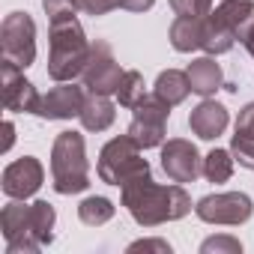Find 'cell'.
Segmentation results:
<instances>
[{
  "label": "cell",
  "mask_w": 254,
  "mask_h": 254,
  "mask_svg": "<svg viewBox=\"0 0 254 254\" xmlns=\"http://www.w3.org/2000/svg\"><path fill=\"white\" fill-rule=\"evenodd\" d=\"M123 206L141 227H159L165 221H177L191 212V197L183 189V183L174 186H159L153 177H138L126 183L123 189Z\"/></svg>",
  "instance_id": "1"
},
{
  "label": "cell",
  "mask_w": 254,
  "mask_h": 254,
  "mask_svg": "<svg viewBox=\"0 0 254 254\" xmlns=\"http://www.w3.org/2000/svg\"><path fill=\"white\" fill-rule=\"evenodd\" d=\"M48 39H51V48H48V78H54L57 84L60 81H75L87 60H90V39L84 36L81 24L75 15H66V18H54L48 21Z\"/></svg>",
  "instance_id": "2"
},
{
  "label": "cell",
  "mask_w": 254,
  "mask_h": 254,
  "mask_svg": "<svg viewBox=\"0 0 254 254\" xmlns=\"http://www.w3.org/2000/svg\"><path fill=\"white\" fill-rule=\"evenodd\" d=\"M51 186L57 194H78L90 189V162L84 135L60 132L51 147Z\"/></svg>",
  "instance_id": "3"
},
{
  "label": "cell",
  "mask_w": 254,
  "mask_h": 254,
  "mask_svg": "<svg viewBox=\"0 0 254 254\" xmlns=\"http://www.w3.org/2000/svg\"><path fill=\"white\" fill-rule=\"evenodd\" d=\"M141 150H144V147H141L129 132L120 135V138H114V141H108V144L102 147L99 165H96L99 180L108 183V186L123 189L126 183H132V180H138V177H147V174H150V162L141 156Z\"/></svg>",
  "instance_id": "4"
},
{
  "label": "cell",
  "mask_w": 254,
  "mask_h": 254,
  "mask_svg": "<svg viewBox=\"0 0 254 254\" xmlns=\"http://www.w3.org/2000/svg\"><path fill=\"white\" fill-rule=\"evenodd\" d=\"M254 15V3L251 0H224V3L209 12L203 18V42L200 48L212 57L227 54L233 48V42L239 39L242 24Z\"/></svg>",
  "instance_id": "5"
},
{
  "label": "cell",
  "mask_w": 254,
  "mask_h": 254,
  "mask_svg": "<svg viewBox=\"0 0 254 254\" xmlns=\"http://www.w3.org/2000/svg\"><path fill=\"white\" fill-rule=\"evenodd\" d=\"M171 108H174V105H168L159 93H147V96L132 108L135 117H132V123H129V135H132L144 150L165 144V126H168Z\"/></svg>",
  "instance_id": "6"
},
{
  "label": "cell",
  "mask_w": 254,
  "mask_h": 254,
  "mask_svg": "<svg viewBox=\"0 0 254 254\" xmlns=\"http://www.w3.org/2000/svg\"><path fill=\"white\" fill-rule=\"evenodd\" d=\"M0 54L3 60L27 69L36 60V24L27 12H9L0 24Z\"/></svg>",
  "instance_id": "7"
},
{
  "label": "cell",
  "mask_w": 254,
  "mask_h": 254,
  "mask_svg": "<svg viewBox=\"0 0 254 254\" xmlns=\"http://www.w3.org/2000/svg\"><path fill=\"white\" fill-rule=\"evenodd\" d=\"M123 75H126V69H120V63H117L111 45H108L105 39H96V42L90 45V60H87V66H84V72H81L84 87H87L90 93L111 96V93H117Z\"/></svg>",
  "instance_id": "8"
},
{
  "label": "cell",
  "mask_w": 254,
  "mask_h": 254,
  "mask_svg": "<svg viewBox=\"0 0 254 254\" xmlns=\"http://www.w3.org/2000/svg\"><path fill=\"white\" fill-rule=\"evenodd\" d=\"M254 212V203L245 191H218L194 203V215L206 224H242Z\"/></svg>",
  "instance_id": "9"
},
{
  "label": "cell",
  "mask_w": 254,
  "mask_h": 254,
  "mask_svg": "<svg viewBox=\"0 0 254 254\" xmlns=\"http://www.w3.org/2000/svg\"><path fill=\"white\" fill-rule=\"evenodd\" d=\"M0 96L3 108L12 114H36L42 102L36 87L24 78V69L12 60H0Z\"/></svg>",
  "instance_id": "10"
},
{
  "label": "cell",
  "mask_w": 254,
  "mask_h": 254,
  "mask_svg": "<svg viewBox=\"0 0 254 254\" xmlns=\"http://www.w3.org/2000/svg\"><path fill=\"white\" fill-rule=\"evenodd\" d=\"M0 230L6 239V254H36L42 248V242L30 233V203L12 197V203L0 212Z\"/></svg>",
  "instance_id": "11"
},
{
  "label": "cell",
  "mask_w": 254,
  "mask_h": 254,
  "mask_svg": "<svg viewBox=\"0 0 254 254\" xmlns=\"http://www.w3.org/2000/svg\"><path fill=\"white\" fill-rule=\"evenodd\" d=\"M162 171L171 183H194L203 174V159L191 141L171 138L168 144H162Z\"/></svg>",
  "instance_id": "12"
},
{
  "label": "cell",
  "mask_w": 254,
  "mask_h": 254,
  "mask_svg": "<svg viewBox=\"0 0 254 254\" xmlns=\"http://www.w3.org/2000/svg\"><path fill=\"white\" fill-rule=\"evenodd\" d=\"M45 183V168L39 159L33 156H21L15 159L12 165H6L3 171V180H0V186H3V194L6 197H15V200H27L33 197Z\"/></svg>",
  "instance_id": "13"
},
{
  "label": "cell",
  "mask_w": 254,
  "mask_h": 254,
  "mask_svg": "<svg viewBox=\"0 0 254 254\" xmlns=\"http://www.w3.org/2000/svg\"><path fill=\"white\" fill-rule=\"evenodd\" d=\"M84 99H87L84 87H75L72 81H60L57 87H51L42 96L36 117H45V120H72V117L81 114Z\"/></svg>",
  "instance_id": "14"
},
{
  "label": "cell",
  "mask_w": 254,
  "mask_h": 254,
  "mask_svg": "<svg viewBox=\"0 0 254 254\" xmlns=\"http://www.w3.org/2000/svg\"><path fill=\"white\" fill-rule=\"evenodd\" d=\"M227 123H230L227 108L218 105L215 99H203V102H200L197 108H191V114H189L191 132H194L197 138H203V141H215L218 135H224Z\"/></svg>",
  "instance_id": "15"
},
{
  "label": "cell",
  "mask_w": 254,
  "mask_h": 254,
  "mask_svg": "<svg viewBox=\"0 0 254 254\" xmlns=\"http://www.w3.org/2000/svg\"><path fill=\"white\" fill-rule=\"evenodd\" d=\"M186 72H189V81H191V93H197V96H203V99H209L215 90L224 87V72H221V66L215 63L212 54L191 60Z\"/></svg>",
  "instance_id": "16"
},
{
  "label": "cell",
  "mask_w": 254,
  "mask_h": 254,
  "mask_svg": "<svg viewBox=\"0 0 254 254\" xmlns=\"http://www.w3.org/2000/svg\"><path fill=\"white\" fill-rule=\"evenodd\" d=\"M114 117H117L114 102L108 96H99V93H90L84 99L81 114H78V120H81V126H84L87 132H105L108 126L114 123Z\"/></svg>",
  "instance_id": "17"
},
{
  "label": "cell",
  "mask_w": 254,
  "mask_h": 254,
  "mask_svg": "<svg viewBox=\"0 0 254 254\" xmlns=\"http://www.w3.org/2000/svg\"><path fill=\"white\" fill-rule=\"evenodd\" d=\"M168 39L174 45V51L180 54H191L200 48L203 42V18H191V15H177V21L168 30Z\"/></svg>",
  "instance_id": "18"
},
{
  "label": "cell",
  "mask_w": 254,
  "mask_h": 254,
  "mask_svg": "<svg viewBox=\"0 0 254 254\" xmlns=\"http://www.w3.org/2000/svg\"><path fill=\"white\" fill-rule=\"evenodd\" d=\"M153 93H159L168 105H180V102H186V96L191 93L189 72H180V69H165V72H159Z\"/></svg>",
  "instance_id": "19"
},
{
  "label": "cell",
  "mask_w": 254,
  "mask_h": 254,
  "mask_svg": "<svg viewBox=\"0 0 254 254\" xmlns=\"http://www.w3.org/2000/svg\"><path fill=\"white\" fill-rule=\"evenodd\" d=\"M54 221H57V212L48 200H33L30 203V233L42 245H48L54 239Z\"/></svg>",
  "instance_id": "20"
},
{
  "label": "cell",
  "mask_w": 254,
  "mask_h": 254,
  "mask_svg": "<svg viewBox=\"0 0 254 254\" xmlns=\"http://www.w3.org/2000/svg\"><path fill=\"white\" fill-rule=\"evenodd\" d=\"M203 177L209 183H227L233 177V153L230 150H212L203 156Z\"/></svg>",
  "instance_id": "21"
},
{
  "label": "cell",
  "mask_w": 254,
  "mask_h": 254,
  "mask_svg": "<svg viewBox=\"0 0 254 254\" xmlns=\"http://www.w3.org/2000/svg\"><path fill=\"white\" fill-rule=\"evenodd\" d=\"M147 84H144V75L138 72V69H126V75H123V81H120V87H117V102L123 105V108H135L144 96H147V90H144Z\"/></svg>",
  "instance_id": "22"
},
{
  "label": "cell",
  "mask_w": 254,
  "mask_h": 254,
  "mask_svg": "<svg viewBox=\"0 0 254 254\" xmlns=\"http://www.w3.org/2000/svg\"><path fill=\"white\" fill-rule=\"evenodd\" d=\"M78 218L90 227H99V224H108L114 218V203L108 197H84L78 203Z\"/></svg>",
  "instance_id": "23"
},
{
  "label": "cell",
  "mask_w": 254,
  "mask_h": 254,
  "mask_svg": "<svg viewBox=\"0 0 254 254\" xmlns=\"http://www.w3.org/2000/svg\"><path fill=\"white\" fill-rule=\"evenodd\" d=\"M200 254H242V242L236 236L218 233V236H209L200 242Z\"/></svg>",
  "instance_id": "24"
},
{
  "label": "cell",
  "mask_w": 254,
  "mask_h": 254,
  "mask_svg": "<svg viewBox=\"0 0 254 254\" xmlns=\"http://www.w3.org/2000/svg\"><path fill=\"white\" fill-rule=\"evenodd\" d=\"M230 153H233V159H236L242 168L254 171V138H251V135L236 132L233 141H230Z\"/></svg>",
  "instance_id": "25"
},
{
  "label": "cell",
  "mask_w": 254,
  "mask_h": 254,
  "mask_svg": "<svg viewBox=\"0 0 254 254\" xmlns=\"http://www.w3.org/2000/svg\"><path fill=\"white\" fill-rule=\"evenodd\" d=\"M171 9L177 15H191V18H206L212 12V0H171Z\"/></svg>",
  "instance_id": "26"
},
{
  "label": "cell",
  "mask_w": 254,
  "mask_h": 254,
  "mask_svg": "<svg viewBox=\"0 0 254 254\" xmlns=\"http://www.w3.org/2000/svg\"><path fill=\"white\" fill-rule=\"evenodd\" d=\"M78 12H87V15H108L114 9H120V0H75Z\"/></svg>",
  "instance_id": "27"
},
{
  "label": "cell",
  "mask_w": 254,
  "mask_h": 254,
  "mask_svg": "<svg viewBox=\"0 0 254 254\" xmlns=\"http://www.w3.org/2000/svg\"><path fill=\"white\" fill-rule=\"evenodd\" d=\"M42 9H45L48 21H54V18H66V15H75V12H78L75 0H42Z\"/></svg>",
  "instance_id": "28"
},
{
  "label": "cell",
  "mask_w": 254,
  "mask_h": 254,
  "mask_svg": "<svg viewBox=\"0 0 254 254\" xmlns=\"http://www.w3.org/2000/svg\"><path fill=\"white\" fill-rule=\"evenodd\" d=\"M236 132L254 138V102H248V105L239 111V117H236Z\"/></svg>",
  "instance_id": "29"
},
{
  "label": "cell",
  "mask_w": 254,
  "mask_h": 254,
  "mask_svg": "<svg viewBox=\"0 0 254 254\" xmlns=\"http://www.w3.org/2000/svg\"><path fill=\"white\" fill-rule=\"evenodd\" d=\"M129 251H159V254H171V245L165 239H138L129 245Z\"/></svg>",
  "instance_id": "30"
},
{
  "label": "cell",
  "mask_w": 254,
  "mask_h": 254,
  "mask_svg": "<svg viewBox=\"0 0 254 254\" xmlns=\"http://www.w3.org/2000/svg\"><path fill=\"white\" fill-rule=\"evenodd\" d=\"M239 42H242V45H245V51L254 57V15L242 24V30H239Z\"/></svg>",
  "instance_id": "31"
},
{
  "label": "cell",
  "mask_w": 254,
  "mask_h": 254,
  "mask_svg": "<svg viewBox=\"0 0 254 254\" xmlns=\"http://www.w3.org/2000/svg\"><path fill=\"white\" fill-rule=\"evenodd\" d=\"M156 0H120V9H129V12H147L153 9Z\"/></svg>",
  "instance_id": "32"
},
{
  "label": "cell",
  "mask_w": 254,
  "mask_h": 254,
  "mask_svg": "<svg viewBox=\"0 0 254 254\" xmlns=\"http://www.w3.org/2000/svg\"><path fill=\"white\" fill-rule=\"evenodd\" d=\"M12 144H15V123L6 120V123H3V144H0V153H9Z\"/></svg>",
  "instance_id": "33"
}]
</instances>
